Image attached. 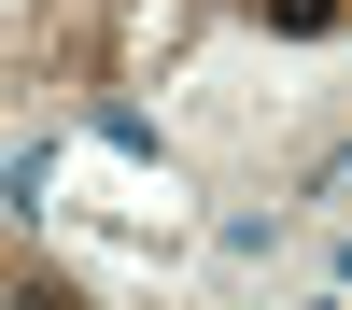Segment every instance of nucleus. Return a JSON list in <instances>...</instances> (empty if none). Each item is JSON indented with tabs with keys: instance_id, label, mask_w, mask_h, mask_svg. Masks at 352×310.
Segmentation results:
<instances>
[{
	"instance_id": "nucleus-1",
	"label": "nucleus",
	"mask_w": 352,
	"mask_h": 310,
	"mask_svg": "<svg viewBox=\"0 0 352 310\" xmlns=\"http://www.w3.org/2000/svg\"><path fill=\"white\" fill-rule=\"evenodd\" d=\"M310 197H352V155H324V169H310Z\"/></svg>"
},
{
	"instance_id": "nucleus-2",
	"label": "nucleus",
	"mask_w": 352,
	"mask_h": 310,
	"mask_svg": "<svg viewBox=\"0 0 352 310\" xmlns=\"http://www.w3.org/2000/svg\"><path fill=\"white\" fill-rule=\"evenodd\" d=\"M338 282H352V240H338Z\"/></svg>"
}]
</instances>
